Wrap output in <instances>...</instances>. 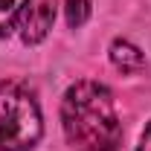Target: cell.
Wrapping results in <instances>:
<instances>
[{"mask_svg": "<svg viewBox=\"0 0 151 151\" xmlns=\"http://www.w3.org/2000/svg\"><path fill=\"white\" fill-rule=\"evenodd\" d=\"M61 125L78 151H116L122 122L113 96L99 81H76L61 99Z\"/></svg>", "mask_w": 151, "mask_h": 151, "instance_id": "6da1fadb", "label": "cell"}, {"mask_svg": "<svg viewBox=\"0 0 151 151\" xmlns=\"http://www.w3.org/2000/svg\"><path fill=\"white\" fill-rule=\"evenodd\" d=\"M41 108L18 81H0V151H29L41 139Z\"/></svg>", "mask_w": 151, "mask_h": 151, "instance_id": "7a4b0ae2", "label": "cell"}, {"mask_svg": "<svg viewBox=\"0 0 151 151\" xmlns=\"http://www.w3.org/2000/svg\"><path fill=\"white\" fill-rule=\"evenodd\" d=\"M52 20H55V9H52V0H32L20 18V38L23 44H38L50 35L52 29Z\"/></svg>", "mask_w": 151, "mask_h": 151, "instance_id": "3957f363", "label": "cell"}, {"mask_svg": "<svg viewBox=\"0 0 151 151\" xmlns=\"http://www.w3.org/2000/svg\"><path fill=\"white\" fill-rule=\"evenodd\" d=\"M111 61H113V67L122 70V73H139L145 67V58L139 52V47H134L125 38H116L111 44Z\"/></svg>", "mask_w": 151, "mask_h": 151, "instance_id": "277c9868", "label": "cell"}, {"mask_svg": "<svg viewBox=\"0 0 151 151\" xmlns=\"http://www.w3.org/2000/svg\"><path fill=\"white\" fill-rule=\"evenodd\" d=\"M29 3L32 0H0V38L9 35L20 23V18H23V12H26Z\"/></svg>", "mask_w": 151, "mask_h": 151, "instance_id": "5b68a950", "label": "cell"}, {"mask_svg": "<svg viewBox=\"0 0 151 151\" xmlns=\"http://www.w3.org/2000/svg\"><path fill=\"white\" fill-rule=\"evenodd\" d=\"M67 6V23L70 26H81L84 20L90 18V0H64Z\"/></svg>", "mask_w": 151, "mask_h": 151, "instance_id": "8992f818", "label": "cell"}, {"mask_svg": "<svg viewBox=\"0 0 151 151\" xmlns=\"http://www.w3.org/2000/svg\"><path fill=\"white\" fill-rule=\"evenodd\" d=\"M137 151H151V122L145 125V131H142V137H139V145H137Z\"/></svg>", "mask_w": 151, "mask_h": 151, "instance_id": "52a82bcc", "label": "cell"}]
</instances>
